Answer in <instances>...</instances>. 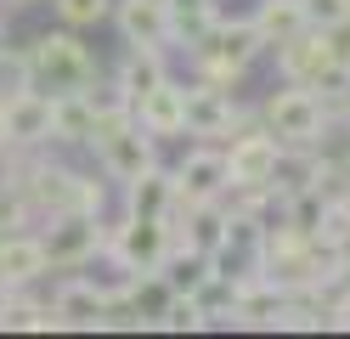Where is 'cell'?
I'll return each instance as SVG.
<instances>
[{
  "instance_id": "obj_18",
  "label": "cell",
  "mask_w": 350,
  "mask_h": 339,
  "mask_svg": "<svg viewBox=\"0 0 350 339\" xmlns=\"http://www.w3.org/2000/svg\"><path fill=\"white\" fill-rule=\"evenodd\" d=\"M170 79V51L164 45H124V57L113 68V85L130 97V108H136L152 85H164Z\"/></svg>"
},
{
  "instance_id": "obj_29",
  "label": "cell",
  "mask_w": 350,
  "mask_h": 339,
  "mask_svg": "<svg viewBox=\"0 0 350 339\" xmlns=\"http://www.w3.org/2000/svg\"><path fill=\"white\" fill-rule=\"evenodd\" d=\"M327 119H334V130H350V79L327 90Z\"/></svg>"
},
{
  "instance_id": "obj_19",
  "label": "cell",
  "mask_w": 350,
  "mask_h": 339,
  "mask_svg": "<svg viewBox=\"0 0 350 339\" xmlns=\"http://www.w3.org/2000/svg\"><path fill=\"white\" fill-rule=\"evenodd\" d=\"M91 136H96V108L85 90L51 97V147H91Z\"/></svg>"
},
{
  "instance_id": "obj_30",
  "label": "cell",
  "mask_w": 350,
  "mask_h": 339,
  "mask_svg": "<svg viewBox=\"0 0 350 339\" xmlns=\"http://www.w3.org/2000/svg\"><path fill=\"white\" fill-rule=\"evenodd\" d=\"M327 328H350V277L339 283L334 300H327Z\"/></svg>"
},
{
  "instance_id": "obj_12",
  "label": "cell",
  "mask_w": 350,
  "mask_h": 339,
  "mask_svg": "<svg viewBox=\"0 0 350 339\" xmlns=\"http://www.w3.org/2000/svg\"><path fill=\"white\" fill-rule=\"evenodd\" d=\"M57 328H79V334H102V311H107V283L79 277V271H62V283L51 294Z\"/></svg>"
},
{
  "instance_id": "obj_5",
  "label": "cell",
  "mask_w": 350,
  "mask_h": 339,
  "mask_svg": "<svg viewBox=\"0 0 350 339\" xmlns=\"http://www.w3.org/2000/svg\"><path fill=\"white\" fill-rule=\"evenodd\" d=\"M277 74L282 79H294V85H311V90H334V85H345L350 79V57H345V45H339V34L334 29H305V34H294L288 45H277Z\"/></svg>"
},
{
  "instance_id": "obj_31",
  "label": "cell",
  "mask_w": 350,
  "mask_h": 339,
  "mask_svg": "<svg viewBox=\"0 0 350 339\" xmlns=\"http://www.w3.org/2000/svg\"><path fill=\"white\" fill-rule=\"evenodd\" d=\"M334 210H339V215H345V221H350V181H345V187H339V192H334Z\"/></svg>"
},
{
  "instance_id": "obj_22",
  "label": "cell",
  "mask_w": 350,
  "mask_h": 339,
  "mask_svg": "<svg viewBox=\"0 0 350 339\" xmlns=\"http://www.w3.org/2000/svg\"><path fill=\"white\" fill-rule=\"evenodd\" d=\"M0 328L51 334V328H57V311H51V300H34L29 288H17V294H12V305H6V323H0Z\"/></svg>"
},
{
  "instance_id": "obj_14",
  "label": "cell",
  "mask_w": 350,
  "mask_h": 339,
  "mask_svg": "<svg viewBox=\"0 0 350 339\" xmlns=\"http://www.w3.org/2000/svg\"><path fill=\"white\" fill-rule=\"evenodd\" d=\"M0 277H6L12 288H34L40 277H51L46 243H40L34 226H23V232H0Z\"/></svg>"
},
{
  "instance_id": "obj_2",
  "label": "cell",
  "mask_w": 350,
  "mask_h": 339,
  "mask_svg": "<svg viewBox=\"0 0 350 339\" xmlns=\"http://www.w3.org/2000/svg\"><path fill=\"white\" fill-rule=\"evenodd\" d=\"M260 125H266L282 147H322L334 119H327V97L311 85H294L282 79L266 102H260Z\"/></svg>"
},
{
  "instance_id": "obj_10",
  "label": "cell",
  "mask_w": 350,
  "mask_h": 339,
  "mask_svg": "<svg viewBox=\"0 0 350 339\" xmlns=\"http://www.w3.org/2000/svg\"><path fill=\"white\" fill-rule=\"evenodd\" d=\"M232 175H226V153L221 142H192L187 158L175 164V192H181V203H215L226 198Z\"/></svg>"
},
{
  "instance_id": "obj_6",
  "label": "cell",
  "mask_w": 350,
  "mask_h": 339,
  "mask_svg": "<svg viewBox=\"0 0 350 339\" xmlns=\"http://www.w3.org/2000/svg\"><path fill=\"white\" fill-rule=\"evenodd\" d=\"M221 153H226V175H232V187H243V192H271L277 187V170H282V147L277 136L260 125V113L249 125H237L226 142H221Z\"/></svg>"
},
{
  "instance_id": "obj_27",
  "label": "cell",
  "mask_w": 350,
  "mask_h": 339,
  "mask_svg": "<svg viewBox=\"0 0 350 339\" xmlns=\"http://www.w3.org/2000/svg\"><path fill=\"white\" fill-rule=\"evenodd\" d=\"M159 328H164V334H198V328H209V316L198 311L192 294H175V300L164 305V316H159Z\"/></svg>"
},
{
  "instance_id": "obj_7",
  "label": "cell",
  "mask_w": 350,
  "mask_h": 339,
  "mask_svg": "<svg viewBox=\"0 0 350 339\" xmlns=\"http://www.w3.org/2000/svg\"><path fill=\"white\" fill-rule=\"evenodd\" d=\"M34 232L46 243L51 271H85L91 260H102V215H51Z\"/></svg>"
},
{
  "instance_id": "obj_9",
  "label": "cell",
  "mask_w": 350,
  "mask_h": 339,
  "mask_svg": "<svg viewBox=\"0 0 350 339\" xmlns=\"http://www.w3.org/2000/svg\"><path fill=\"white\" fill-rule=\"evenodd\" d=\"M254 113L237 108V97L226 85H209V79H192L187 85V136L198 142H226L237 125H249Z\"/></svg>"
},
{
  "instance_id": "obj_34",
  "label": "cell",
  "mask_w": 350,
  "mask_h": 339,
  "mask_svg": "<svg viewBox=\"0 0 350 339\" xmlns=\"http://www.w3.org/2000/svg\"><path fill=\"white\" fill-rule=\"evenodd\" d=\"M181 6H215V0H170V12H181Z\"/></svg>"
},
{
  "instance_id": "obj_15",
  "label": "cell",
  "mask_w": 350,
  "mask_h": 339,
  "mask_svg": "<svg viewBox=\"0 0 350 339\" xmlns=\"http://www.w3.org/2000/svg\"><path fill=\"white\" fill-rule=\"evenodd\" d=\"M113 29L124 45H164L170 51V0H113Z\"/></svg>"
},
{
  "instance_id": "obj_26",
  "label": "cell",
  "mask_w": 350,
  "mask_h": 339,
  "mask_svg": "<svg viewBox=\"0 0 350 339\" xmlns=\"http://www.w3.org/2000/svg\"><path fill=\"white\" fill-rule=\"evenodd\" d=\"M23 226H34V210H29L23 187L12 175H0V232H23Z\"/></svg>"
},
{
  "instance_id": "obj_3",
  "label": "cell",
  "mask_w": 350,
  "mask_h": 339,
  "mask_svg": "<svg viewBox=\"0 0 350 339\" xmlns=\"http://www.w3.org/2000/svg\"><path fill=\"white\" fill-rule=\"evenodd\" d=\"M29 68H34V85L46 97H62V90H85L102 68L91 57V45L79 40V29H46L29 40Z\"/></svg>"
},
{
  "instance_id": "obj_11",
  "label": "cell",
  "mask_w": 350,
  "mask_h": 339,
  "mask_svg": "<svg viewBox=\"0 0 350 339\" xmlns=\"http://www.w3.org/2000/svg\"><path fill=\"white\" fill-rule=\"evenodd\" d=\"M0 142L6 147H51V97L40 85L0 102Z\"/></svg>"
},
{
  "instance_id": "obj_1",
  "label": "cell",
  "mask_w": 350,
  "mask_h": 339,
  "mask_svg": "<svg viewBox=\"0 0 350 339\" xmlns=\"http://www.w3.org/2000/svg\"><path fill=\"white\" fill-rule=\"evenodd\" d=\"M187 57H192V68H198V79L237 90V85H243V74L266 57V40H260L254 17H215L209 34L192 45Z\"/></svg>"
},
{
  "instance_id": "obj_17",
  "label": "cell",
  "mask_w": 350,
  "mask_h": 339,
  "mask_svg": "<svg viewBox=\"0 0 350 339\" xmlns=\"http://www.w3.org/2000/svg\"><path fill=\"white\" fill-rule=\"evenodd\" d=\"M282 305H288V288H277L266 271H254V277H237V305H232V323H237V328H277Z\"/></svg>"
},
{
  "instance_id": "obj_4",
  "label": "cell",
  "mask_w": 350,
  "mask_h": 339,
  "mask_svg": "<svg viewBox=\"0 0 350 339\" xmlns=\"http://www.w3.org/2000/svg\"><path fill=\"white\" fill-rule=\"evenodd\" d=\"M175 249V226L170 221H147V215H119V221H102V260L113 271H159Z\"/></svg>"
},
{
  "instance_id": "obj_33",
  "label": "cell",
  "mask_w": 350,
  "mask_h": 339,
  "mask_svg": "<svg viewBox=\"0 0 350 339\" xmlns=\"http://www.w3.org/2000/svg\"><path fill=\"white\" fill-rule=\"evenodd\" d=\"M6 29H12V0H0V40H6Z\"/></svg>"
},
{
  "instance_id": "obj_23",
  "label": "cell",
  "mask_w": 350,
  "mask_h": 339,
  "mask_svg": "<svg viewBox=\"0 0 350 339\" xmlns=\"http://www.w3.org/2000/svg\"><path fill=\"white\" fill-rule=\"evenodd\" d=\"M215 17H221L215 6H181V12H170V51H192V45L209 34Z\"/></svg>"
},
{
  "instance_id": "obj_13",
  "label": "cell",
  "mask_w": 350,
  "mask_h": 339,
  "mask_svg": "<svg viewBox=\"0 0 350 339\" xmlns=\"http://www.w3.org/2000/svg\"><path fill=\"white\" fill-rule=\"evenodd\" d=\"M136 125L147 136H159V142H170V136H187V79H164L152 85L147 97L136 102Z\"/></svg>"
},
{
  "instance_id": "obj_32",
  "label": "cell",
  "mask_w": 350,
  "mask_h": 339,
  "mask_svg": "<svg viewBox=\"0 0 350 339\" xmlns=\"http://www.w3.org/2000/svg\"><path fill=\"white\" fill-rule=\"evenodd\" d=\"M12 294H17V288H12L6 277H0V323H6V305H12Z\"/></svg>"
},
{
  "instance_id": "obj_20",
  "label": "cell",
  "mask_w": 350,
  "mask_h": 339,
  "mask_svg": "<svg viewBox=\"0 0 350 339\" xmlns=\"http://www.w3.org/2000/svg\"><path fill=\"white\" fill-rule=\"evenodd\" d=\"M254 29L260 40H266V51H277V45H288L294 34L311 29V17H305V0H254Z\"/></svg>"
},
{
  "instance_id": "obj_16",
  "label": "cell",
  "mask_w": 350,
  "mask_h": 339,
  "mask_svg": "<svg viewBox=\"0 0 350 339\" xmlns=\"http://www.w3.org/2000/svg\"><path fill=\"white\" fill-rule=\"evenodd\" d=\"M181 210V192H175V170L152 164L136 181H124V215H147V221H170Z\"/></svg>"
},
{
  "instance_id": "obj_28",
  "label": "cell",
  "mask_w": 350,
  "mask_h": 339,
  "mask_svg": "<svg viewBox=\"0 0 350 339\" xmlns=\"http://www.w3.org/2000/svg\"><path fill=\"white\" fill-rule=\"evenodd\" d=\"M305 17H311V29H345L350 0H305Z\"/></svg>"
},
{
  "instance_id": "obj_8",
  "label": "cell",
  "mask_w": 350,
  "mask_h": 339,
  "mask_svg": "<svg viewBox=\"0 0 350 339\" xmlns=\"http://www.w3.org/2000/svg\"><path fill=\"white\" fill-rule=\"evenodd\" d=\"M91 153H96V170H102V181H136L142 170H152L159 164V136H147L136 119H124V125H113V130H102L96 142H91Z\"/></svg>"
},
{
  "instance_id": "obj_35",
  "label": "cell",
  "mask_w": 350,
  "mask_h": 339,
  "mask_svg": "<svg viewBox=\"0 0 350 339\" xmlns=\"http://www.w3.org/2000/svg\"><path fill=\"white\" fill-rule=\"evenodd\" d=\"M12 6H40V0H12Z\"/></svg>"
},
{
  "instance_id": "obj_24",
  "label": "cell",
  "mask_w": 350,
  "mask_h": 339,
  "mask_svg": "<svg viewBox=\"0 0 350 339\" xmlns=\"http://www.w3.org/2000/svg\"><path fill=\"white\" fill-rule=\"evenodd\" d=\"M34 85V68H29V45H6L0 40V102L17 97V90Z\"/></svg>"
},
{
  "instance_id": "obj_21",
  "label": "cell",
  "mask_w": 350,
  "mask_h": 339,
  "mask_svg": "<svg viewBox=\"0 0 350 339\" xmlns=\"http://www.w3.org/2000/svg\"><path fill=\"white\" fill-rule=\"evenodd\" d=\"M209 271H215V260L204 255V249L175 243V249H170V260L159 266V277L170 283V294H198V288L209 283Z\"/></svg>"
},
{
  "instance_id": "obj_25",
  "label": "cell",
  "mask_w": 350,
  "mask_h": 339,
  "mask_svg": "<svg viewBox=\"0 0 350 339\" xmlns=\"http://www.w3.org/2000/svg\"><path fill=\"white\" fill-rule=\"evenodd\" d=\"M51 12L62 29H96L113 17V0H51Z\"/></svg>"
}]
</instances>
